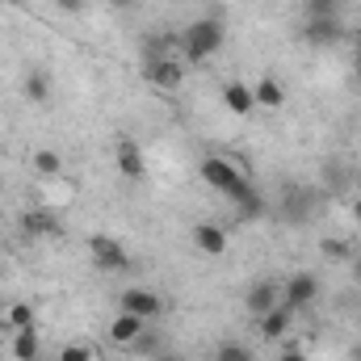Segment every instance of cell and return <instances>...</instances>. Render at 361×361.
<instances>
[{
	"label": "cell",
	"mask_w": 361,
	"mask_h": 361,
	"mask_svg": "<svg viewBox=\"0 0 361 361\" xmlns=\"http://www.w3.org/2000/svg\"><path fill=\"white\" fill-rule=\"evenodd\" d=\"M223 42H227V30H223L219 17H197V21H189V25L177 34V47H180V55H185L189 63L214 59V55L223 51Z\"/></svg>",
	"instance_id": "6da1fadb"
},
{
	"label": "cell",
	"mask_w": 361,
	"mask_h": 361,
	"mask_svg": "<svg viewBox=\"0 0 361 361\" xmlns=\"http://www.w3.org/2000/svg\"><path fill=\"white\" fill-rule=\"evenodd\" d=\"M202 180H206L210 189H219L227 202H244L248 189H252V180L244 177L231 160H223V156H206V160H202Z\"/></svg>",
	"instance_id": "7a4b0ae2"
},
{
	"label": "cell",
	"mask_w": 361,
	"mask_h": 361,
	"mask_svg": "<svg viewBox=\"0 0 361 361\" xmlns=\"http://www.w3.org/2000/svg\"><path fill=\"white\" fill-rule=\"evenodd\" d=\"M89 257H92V265L105 269V273H126L130 269V252H126V244L114 240V235H92Z\"/></svg>",
	"instance_id": "3957f363"
},
{
	"label": "cell",
	"mask_w": 361,
	"mask_h": 361,
	"mask_svg": "<svg viewBox=\"0 0 361 361\" xmlns=\"http://www.w3.org/2000/svg\"><path fill=\"white\" fill-rule=\"evenodd\" d=\"M277 302H281V281H277V277H257V281H248V290H244V311H248L252 319L269 315Z\"/></svg>",
	"instance_id": "277c9868"
},
{
	"label": "cell",
	"mask_w": 361,
	"mask_h": 361,
	"mask_svg": "<svg viewBox=\"0 0 361 361\" xmlns=\"http://www.w3.org/2000/svg\"><path fill=\"white\" fill-rule=\"evenodd\" d=\"M315 298H319V281H315V273H290V277L281 281V302H286L294 315L307 311Z\"/></svg>",
	"instance_id": "5b68a950"
},
{
	"label": "cell",
	"mask_w": 361,
	"mask_h": 361,
	"mask_svg": "<svg viewBox=\"0 0 361 361\" xmlns=\"http://www.w3.org/2000/svg\"><path fill=\"white\" fill-rule=\"evenodd\" d=\"M143 80L160 92H177L185 85V63L180 59H156V63H143Z\"/></svg>",
	"instance_id": "8992f818"
},
{
	"label": "cell",
	"mask_w": 361,
	"mask_h": 361,
	"mask_svg": "<svg viewBox=\"0 0 361 361\" xmlns=\"http://www.w3.org/2000/svg\"><path fill=\"white\" fill-rule=\"evenodd\" d=\"M302 38H307L311 47L328 51V47H341V42H345V25H341V17H307Z\"/></svg>",
	"instance_id": "52a82bcc"
},
{
	"label": "cell",
	"mask_w": 361,
	"mask_h": 361,
	"mask_svg": "<svg viewBox=\"0 0 361 361\" xmlns=\"http://www.w3.org/2000/svg\"><path fill=\"white\" fill-rule=\"evenodd\" d=\"M122 311L139 315V319H156V315H164V298L147 286H130V290H122Z\"/></svg>",
	"instance_id": "ba28073f"
},
{
	"label": "cell",
	"mask_w": 361,
	"mask_h": 361,
	"mask_svg": "<svg viewBox=\"0 0 361 361\" xmlns=\"http://www.w3.org/2000/svg\"><path fill=\"white\" fill-rule=\"evenodd\" d=\"M114 164H118V173L126 180L147 177V156H143V147H139L135 139H118V143H114Z\"/></svg>",
	"instance_id": "9c48e42d"
},
{
	"label": "cell",
	"mask_w": 361,
	"mask_h": 361,
	"mask_svg": "<svg viewBox=\"0 0 361 361\" xmlns=\"http://www.w3.org/2000/svg\"><path fill=\"white\" fill-rule=\"evenodd\" d=\"M223 105H227V114L248 118V114H257V92H252L248 80H227L223 85Z\"/></svg>",
	"instance_id": "30bf717a"
},
{
	"label": "cell",
	"mask_w": 361,
	"mask_h": 361,
	"mask_svg": "<svg viewBox=\"0 0 361 361\" xmlns=\"http://www.w3.org/2000/svg\"><path fill=\"white\" fill-rule=\"evenodd\" d=\"M21 92H25V101L47 105L51 92H55V76H51V68H30V72L21 76Z\"/></svg>",
	"instance_id": "8fae6325"
},
{
	"label": "cell",
	"mask_w": 361,
	"mask_h": 361,
	"mask_svg": "<svg viewBox=\"0 0 361 361\" xmlns=\"http://www.w3.org/2000/svg\"><path fill=\"white\" fill-rule=\"evenodd\" d=\"M193 248H197L202 257H223V252H227V231H223L219 223H197V227H193Z\"/></svg>",
	"instance_id": "7c38bea8"
},
{
	"label": "cell",
	"mask_w": 361,
	"mask_h": 361,
	"mask_svg": "<svg viewBox=\"0 0 361 361\" xmlns=\"http://www.w3.org/2000/svg\"><path fill=\"white\" fill-rule=\"evenodd\" d=\"M286 193H290V202L281 206V219H286V223H307V214L315 210V189H302V185H290Z\"/></svg>",
	"instance_id": "4fadbf2b"
},
{
	"label": "cell",
	"mask_w": 361,
	"mask_h": 361,
	"mask_svg": "<svg viewBox=\"0 0 361 361\" xmlns=\"http://www.w3.org/2000/svg\"><path fill=\"white\" fill-rule=\"evenodd\" d=\"M257 324H261V336H265V341H286L290 328H294V311H290L286 302H277L269 315H261Z\"/></svg>",
	"instance_id": "5bb4252c"
},
{
	"label": "cell",
	"mask_w": 361,
	"mask_h": 361,
	"mask_svg": "<svg viewBox=\"0 0 361 361\" xmlns=\"http://www.w3.org/2000/svg\"><path fill=\"white\" fill-rule=\"evenodd\" d=\"M143 332H147V319L126 315V311H122V315H114V324H109V341H114V345H126V349H130Z\"/></svg>",
	"instance_id": "9a60e30c"
},
{
	"label": "cell",
	"mask_w": 361,
	"mask_h": 361,
	"mask_svg": "<svg viewBox=\"0 0 361 361\" xmlns=\"http://www.w3.org/2000/svg\"><path fill=\"white\" fill-rule=\"evenodd\" d=\"M21 227L30 231V235H59V219H55V210H47V206H30L25 214H21Z\"/></svg>",
	"instance_id": "2e32d148"
},
{
	"label": "cell",
	"mask_w": 361,
	"mask_h": 361,
	"mask_svg": "<svg viewBox=\"0 0 361 361\" xmlns=\"http://www.w3.org/2000/svg\"><path fill=\"white\" fill-rule=\"evenodd\" d=\"M252 92H257V109H281L286 105V85L277 76H257Z\"/></svg>",
	"instance_id": "e0dca14e"
},
{
	"label": "cell",
	"mask_w": 361,
	"mask_h": 361,
	"mask_svg": "<svg viewBox=\"0 0 361 361\" xmlns=\"http://www.w3.org/2000/svg\"><path fill=\"white\" fill-rule=\"evenodd\" d=\"M8 349L17 361H38L42 353V341H38V328H21V332H8Z\"/></svg>",
	"instance_id": "ac0fdd59"
},
{
	"label": "cell",
	"mask_w": 361,
	"mask_h": 361,
	"mask_svg": "<svg viewBox=\"0 0 361 361\" xmlns=\"http://www.w3.org/2000/svg\"><path fill=\"white\" fill-rule=\"evenodd\" d=\"M173 47H177V34H147L143 38V63L173 59Z\"/></svg>",
	"instance_id": "d6986e66"
},
{
	"label": "cell",
	"mask_w": 361,
	"mask_h": 361,
	"mask_svg": "<svg viewBox=\"0 0 361 361\" xmlns=\"http://www.w3.org/2000/svg\"><path fill=\"white\" fill-rule=\"evenodd\" d=\"M4 328H8V332L34 328V307H30V302H13V307L4 311Z\"/></svg>",
	"instance_id": "ffe728a7"
},
{
	"label": "cell",
	"mask_w": 361,
	"mask_h": 361,
	"mask_svg": "<svg viewBox=\"0 0 361 361\" xmlns=\"http://www.w3.org/2000/svg\"><path fill=\"white\" fill-rule=\"evenodd\" d=\"M34 169H38L42 177H59V173H63V160H59L55 147H38V152H34Z\"/></svg>",
	"instance_id": "44dd1931"
},
{
	"label": "cell",
	"mask_w": 361,
	"mask_h": 361,
	"mask_svg": "<svg viewBox=\"0 0 361 361\" xmlns=\"http://www.w3.org/2000/svg\"><path fill=\"white\" fill-rule=\"evenodd\" d=\"M235 206H240V223H257V219L265 214V197L257 193V185H252V189H248V197H244V202H235Z\"/></svg>",
	"instance_id": "7402d4cb"
},
{
	"label": "cell",
	"mask_w": 361,
	"mask_h": 361,
	"mask_svg": "<svg viewBox=\"0 0 361 361\" xmlns=\"http://www.w3.org/2000/svg\"><path fill=\"white\" fill-rule=\"evenodd\" d=\"M214 361H257V357H252V349L244 341H223L214 349Z\"/></svg>",
	"instance_id": "603a6c76"
},
{
	"label": "cell",
	"mask_w": 361,
	"mask_h": 361,
	"mask_svg": "<svg viewBox=\"0 0 361 361\" xmlns=\"http://www.w3.org/2000/svg\"><path fill=\"white\" fill-rule=\"evenodd\" d=\"M345 0H307V17H341Z\"/></svg>",
	"instance_id": "cb8c5ba5"
},
{
	"label": "cell",
	"mask_w": 361,
	"mask_h": 361,
	"mask_svg": "<svg viewBox=\"0 0 361 361\" xmlns=\"http://www.w3.org/2000/svg\"><path fill=\"white\" fill-rule=\"evenodd\" d=\"M130 353H135V357H156V353H160V341H156L152 332H143V336L130 345Z\"/></svg>",
	"instance_id": "d4e9b609"
},
{
	"label": "cell",
	"mask_w": 361,
	"mask_h": 361,
	"mask_svg": "<svg viewBox=\"0 0 361 361\" xmlns=\"http://www.w3.org/2000/svg\"><path fill=\"white\" fill-rule=\"evenodd\" d=\"M59 361H92V349L89 345H68V349H59Z\"/></svg>",
	"instance_id": "484cf974"
},
{
	"label": "cell",
	"mask_w": 361,
	"mask_h": 361,
	"mask_svg": "<svg viewBox=\"0 0 361 361\" xmlns=\"http://www.w3.org/2000/svg\"><path fill=\"white\" fill-rule=\"evenodd\" d=\"M55 8L68 17H80V13H89V0H55Z\"/></svg>",
	"instance_id": "4316f807"
},
{
	"label": "cell",
	"mask_w": 361,
	"mask_h": 361,
	"mask_svg": "<svg viewBox=\"0 0 361 361\" xmlns=\"http://www.w3.org/2000/svg\"><path fill=\"white\" fill-rule=\"evenodd\" d=\"M324 257H332V261H341V257H349V248H345L341 240H324Z\"/></svg>",
	"instance_id": "83f0119b"
},
{
	"label": "cell",
	"mask_w": 361,
	"mask_h": 361,
	"mask_svg": "<svg viewBox=\"0 0 361 361\" xmlns=\"http://www.w3.org/2000/svg\"><path fill=\"white\" fill-rule=\"evenodd\" d=\"M277 361H307V357H302V349H298V345H281Z\"/></svg>",
	"instance_id": "f1b7e54d"
},
{
	"label": "cell",
	"mask_w": 361,
	"mask_h": 361,
	"mask_svg": "<svg viewBox=\"0 0 361 361\" xmlns=\"http://www.w3.org/2000/svg\"><path fill=\"white\" fill-rule=\"evenodd\" d=\"M353 68H357V80H361V34L353 38Z\"/></svg>",
	"instance_id": "f546056e"
},
{
	"label": "cell",
	"mask_w": 361,
	"mask_h": 361,
	"mask_svg": "<svg viewBox=\"0 0 361 361\" xmlns=\"http://www.w3.org/2000/svg\"><path fill=\"white\" fill-rule=\"evenodd\" d=\"M109 4H114V13H130V8H135L139 0H109Z\"/></svg>",
	"instance_id": "4dcf8cb0"
},
{
	"label": "cell",
	"mask_w": 361,
	"mask_h": 361,
	"mask_svg": "<svg viewBox=\"0 0 361 361\" xmlns=\"http://www.w3.org/2000/svg\"><path fill=\"white\" fill-rule=\"evenodd\" d=\"M349 265H353V281L361 286V252H353V257H349Z\"/></svg>",
	"instance_id": "1f68e13d"
},
{
	"label": "cell",
	"mask_w": 361,
	"mask_h": 361,
	"mask_svg": "<svg viewBox=\"0 0 361 361\" xmlns=\"http://www.w3.org/2000/svg\"><path fill=\"white\" fill-rule=\"evenodd\" d=\"M152 361H180V357H177V353H156Z\"/></svg>",
	"instance_id": "d6a6232c"
},
{
	"label": "cell",
	"mask_w": 361,
	"mask_h": 361,
	"mask_svg": "<svg viewBox=\"0 0 361 361\" xmlns=\"http://www.w3.org/2000/svg\"><path fill=\"white\" fill-rule=\"evenodd\" d=\"M353 219H357V223H361V197H357V202H353Z\"/></svg>",
	"instance_id": "836d02e7"
},
{
	"label": "cell",
	"mask_w": 361,
	"mask_h": 361,
	"mask_svg": "<svg viewBox=\"0 0 361 361\" xmlns=\"http://www.w3.org/2000/svg\"><path fill=\"white\" fill-rule=\"evenodd\" d=\"M0 277H4V257H0Z\"/></svg>",
	"instance_id": "e575fe53"
},
{
	"label": "cell",
	"mask_w": 361,
	"mask_h": 361,
	"mask_svg": "<svg viewBox=\"0 0 361 361\" xmlns=\"http://www.w3.org/2000/svg\"><path fill=\"white\" fill-rule=\"evenodd\" d=\"M353 361H361V349H357V353H353Z\"/></svg>",
	"instance_id": "d590c367"
},
{
	"label": "cell",
	"mask_w": 361,
	"mask_h": 361,
	"mask_svg": "<svg viewBox=\"0 0 361 361\" xmlns=\"http://www.w3.org/2000/svg\"><path fill=\"white\" fill-rule=\"evenodd\" d=\"M173 4H185V0H173Z\"/></svg>",
	"instance_id": "8d00e7d4"
},
{
	"label": "cell",
	"mask_w": 361,
	"mask_h": 361,
	"mask_svg": "<svg viewBox=\"0 0 361 361\" xmlns=\"http://www.w3.org/2000/svg\"><path fill=\"white\" fill-rule=\"evenodd\" d=\"M17 4H21V0H17Z\"/></svg>",
	"instance_id": "74e56055"
},
{
	"label": "cell",
	"mask_w": 361,
	"mask_h": 361,
	"mask_svg": "<svg viewBox=\"0 0 361 361\" xmlns=\"http://www.w3.org/2000/svg\"><path fill=\"white\" fill-rule=\"evenodd\" d=\"M38 361H42V357H38Z\"/></svg>",
	"instance_id": "f35d334b"
}]
</instances>
